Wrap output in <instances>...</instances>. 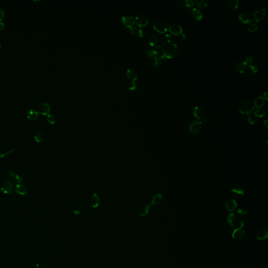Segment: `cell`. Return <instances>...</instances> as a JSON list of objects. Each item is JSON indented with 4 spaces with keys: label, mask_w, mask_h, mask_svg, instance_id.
<instances>
[{
    "label": "cell",
    "mask_w": 268,
    "mask_h": 268,
    "mask_svg": "<svg viewBox=\"0 0 268 268\" xmlns=\"http://www.w3.org/2000/svg\"><path fill=\"white\" fill-rule=\"evenodd\" d=\"M34 138L36 142L38 143H42L46 140V134L43 131H36L34 136Z\"/></svg>",
    "instance_id": "22"
},
{
    "label": "cell",
    "mask_w": 268,
    "mask_h": 268,
    "mask_svg": "<svg viewBox=\"0 0 268 268\" xmlns=\"http://www.w3.org/2000/svg\"><path fill=\"white\" fill-rule=\"evenodd\" d=\"M151 206L152 204L148 202L143 201L140 202L136 206V213L139 216H146L149 212Z\"/></svg>",
    "instance_id": "4"
},
{
    "label": "cell",
    "mask_w": 268,
    "mask_h": 268,
    "mask_svg": "<svg viewBox=\"0 0 268 268\" xmlns=\"http://www.w3.org/2000/svg\"><path fill=\"white\" fill-rule=\"evenodd\" d=\"M179 52V49L177 44L168 43L165 44L162 49V54L164 57L173 59L177 56Z\"/></svg>",
    "instance_id": "1"
},
{
    "label": "cell",
    "mask_w": 268,
    "mask_h": 268,
    "mask_svg": "<svg viewBox=\"0 0 268 268\" xmlns=\"http://www.w3.org/2000/svg\"><path fill=\"white\" fill-rule=\"evenodd\" d=\"M129 88L131 90H135L137 88V84L136 82H131L129 84Z\"/></svg>",
    "instance_id": "48"
},
{
    "label": "cell",
    "mask_w": 268,
    "mask_h": 268,
    "mask_svg": "<svg viewBox=\"0 0 268 268\" xmlns=\"http://www.w3.org/2000/svg\"><path fill=\"white\" fill-rule=\"evenodd\" d=\"M254 104L255 107H256L257 108H260L263 105H264V98L262 96H258V98H256V99L254 100Z\"/></svg>",
    "instance_id": "30"
},
{
    "label": "cell",
    "mask_w": 268,
    "mask_h": 268,
    "mask_svg": "<svg viewBox=\"0 0 268 268\" xmlns=\"http://www.w3.org/2000/svg\"><path fill=\"white\" fill-rule=\"evenodd\" d=\"M164 57L163 56H158L157 58L155 59L153 65L155 68H157L161 66L164 63Z\"/></svg>",
    "instance_id": "31"
},
{
    "label": "cell",
    "mask_w": 268,
    "mask_h": 268,
    "mask_svg": "<svg viewBox=\"0 0 268 268\" xmlns=\"http://www.w3.org/2000/svg\"><path fill=\"white\" fill-rule=\"evenodd\" d=\"M146 56L150 59H155L158 56V52L154 48H148L146 51Z\"/></svg>",
    "instance_id": "28"
},
{
    "label": "cell",
    "mask_w": 268,
    "mask_h": 268,
    "mask_svg": "<svg viewBox=\"0 0 268 268\" xmlns=\"http://www.w3.org/2000/svg\"><path fill=\"white\" fill-rule=\"evenodd\" d=\"M237 213L241 215H245L248 214V211L245 208H241L237 210Z\"/></svg>",
    "instance_id": "44"
},
{
    "label": "cell",
    "mask_w": 268,
    "mask_h": 268,
    "mask_svg": "<svg viewBox=\"0 0 268 268\" xmlns=\"http://www.w3.org/2000/svg\"><path fill=\"white\" fill-rule=\"evenodd\" d=\"M256 237L258 240H263L268 238V231L267 229H262L257 231L256 233Z\"/></svg>",
    "instance_id": "27"
},
{
    "label": "cell",
    "mask_w": 268,
    "mask_h": 268,
    "mask_svg": "<svg viewBox=\"0 0 268 268\" xmlns=\"http://www.w3.org/2000/svg\"><path fill=\"white\" fill-rule=\"evenodd\" d=\"M36 268H49V266L46 261L44 260H40L36 264Z\"/></svg>",
    "instance_id": "36"
},
{
    "label": "cell",
    "mask_w": 268,
    "mask_h": 268,
    "mask_svg": "<svg viewBox=\"0 0 268 268\" xmlns=\"http://www.w3.org/2000/svg\"><path fill=\"white\" fill-rule=\"evenodd\" d=\"M239 19L241 22L246 24H249L252 21V16L247 13H243L240 14L239 15Z\"/></svg>",
    "instance_id": "26"
},
{
    "label": "cell",
    "mask_w": 268,
    "mask_h": 268,
    "mask_svg": "<svg viewBox=\"0 0 268 268\" xmlns=\"http://www.w3.org/2000/svg\"><path fill=\"white\" fill-rule=\"evenodd\" d=\"M245 234V231L243 228H236L232 234V237L234 239L239 240L243 238Z\"/></svg>",
    "instance_id": "19"
},
{
    "label": "cell",
    "mask_w": 268,
    "mask_h": 268,
    "mask_svg": "<svg viewBox=\"0 0 268 268\" xmlns=\"http://www.w3.org/2000/svg\"><path fill=\"white\" fill-rule=\"evenodd\" d=\"M15 151H16V149L14 148V149H13L10 150H9V151H7V152H3V153L0 154V160H1L2 159L4 158V157H6L7 156H8L9 155H10V154L13 153V152H15Z\"/></svg>",
    "instance_id": "40"
},
{
    "label": "cell",
    "mask_w": 268,
    "mask_h": 268,
    "mask_svg": "<svg viewBox=\"0 0 268 268\" xmlns=\"http://www.w3.org/2000/svg\"><path fill=\"white\" fill-rule=\"evenodd\" d=\"M135 23L136 25L139 27H143L147 25L148 23V17L147 15L143 13H140L136 16L134 19Z\"/></svg>",
    "instance_id": "7"
},
{
    "label": "cell",
    "mask_w": 268,
    "mask_h": 268,
    "mask_svg": "<svg viewBox=\"0 0 268 268\" xmlns=\"http://www.w3.org/2000/svg\"><path fill=\"white\" fill-rule=\"evenodd\" d=\"M266 114V110L264 108H257L254 112V115L255 116L258 117H262Z\"/></svg>",
    "instance_id": "33"
},
{
    "label": "cell",
    "mask_w": 268,
    "mask_h": 268,
    "mask_svg": "<svg viewBox=\"0 0 268 268\" xmlns=\"http://www.w3.org/2000/svg\"><path fill=\"white\" fill-rule=\"evenodd\" d=\"M266 15V10L264 8H260L254 12L253 14L255 21L256 22L261 21L264 19Z\"/></svg>",
    "instance_id": "14"
},
{
    "label": "cell",
    "mask_w": 268,
    "mask_h": 268,
    "mask_svg": "<svg viewBox=\"0 0 268 268\" xmlns=\"http://www.w3.org/2000/svg\"><path fill=\"white\" fill-rule=\"evenodd\" d=\"M165 40L168 43H172L174 41V37L171 34H166L165 36Z\"/></svg>",
    "instance_id": "43"
},
{
    "label": "cell",
    "mask_w": 268,
    "mask_h": 268,
    "mask_svg": "<svg viewBox=\"0 0 268 268\" xmlns=\"http://www.w3.org/2000/svg\"><path fill=\"white\" fill-rule=\"evenodd\" d=\"M163 199V196L161 194L158 193L154 195L152 200V205H157L161 203Z\"/></svg>",
    "instance_id": "29"
},
{
    "label": "cell",
    "mask_w": 268,
    "mask_h": 268,
    "mask_svg": "<svg viewBox=\"0 0 268 268\" xmlns=\"http://www.w3.org/2000/svg\"><path fill=\"white\" fill-rule=\"evenodd\" d=\"M7 177L8 181H10L13 184H16V185L22 183L23 181V177L21 175L14 170L10 171L8 172Z\"/></svg>",
    "instance_id": "6"
},
{
    "label": "cell",
    "mask_w": 268,
    "mask_h": 268,
    "mask_svg": "<svg viewBox=\"0 0 268 268\" xmlns=\"http://www.w3.org/2000/svg\"><path fill=\"white\" fill-rule=\"evenodd\" d=\"M127 78L131 82H135L138 78V74L137 71L134 69H128L126 71Z\"/></svg>",
    "instance_id": "17"
},
{
    "label": "cell",
    "mask_w": 268,
    "mask_h": 268,
    "mask_svg": "<svg viewBox=\"0 0 268 268\" xmlns=\"http://www.w3.org/2000/svg\"><path fill=\"white\" fill-rule=\"evenodd\" d=\"M194 2L196 3V5L198 6V7H199V8H205L208 5V1H206L196 0Z\"/></svg>",
    "instance_id": "34"
},
{
    "label": "cell",
    "mask_w": 268,
    "mask_h": 268,
    "mask_svg": "<svg viewBox=\"0 0 268 268\" xmlns=\"http://www.w3.org/2000/svg\"><path fill=\"white\" fill-rule=\"evenodd\" d=\"M211 121V117L210 116V115L205 113L202 119L201 122L203 125H208V124L210 123Z\"/></svg>",
    "instance_id": "35"
},
{
    "label": "cell",
    "mask_w": 268,
    "mask_h": 268,
    "mask_svg": "<svg viewBox=\"0 0 268 268\" xmlns=\"http://www.w3.org/2000/svg\"><path fill=\"white\" fill-rule=\"evenodd\" d=\"M1 45L0 44V52H1Z\"/></svg>",
    "instance_id": "57"
},
{
    "label": "cell",
    "mask_w": 268,
    "mask_h": 268,
    "mask_svg": "<svg viewBox=\"0 0 268 268\" xmlns=\"http://www.w3.org/2000/svg\"><path fill=\"white\" fill-rule=\"evenodd\" d=\"M73 213H74L75 215H78V214H80V211H78V210H75V211H73Z\"/></svg>",
    "instance_id": "56"
},
{
    "label": "cell",
    "mask_w": 268,
    "mask_h": 268,
    "mask_svg": "<svg viewBox=\"0 0 268 268\" xmlns=\"http://www.w3.org/2000/svg\"><path fill=\"white\" fill-rule=\"evenodd\" d=\"M264 125L267 128H268V121H267V119H266L265 121H264Z\"/></svg>",
    "instance_id": "55"
},
{
    "label": "cell",
    "mask_w": 268,
    "mask_h": 268,
    "mask_svg": "<svg viewBox=\"0 0 268 268\" xmlns=\"http://www.w3.org/2000/svg\"><path fill=\"white\" fill-rule=\"evenodd\" d=\"M231 194L236 199H241L244 196V191L240 187H236L231 190Z\"/></svg>",
    "instance_id": "16"
},
{
    "label": "cell",
    "mask_w": 268,
    "mask_h": 268,
    "mask_svg": "<svg viewBox=\"0 0 268 268\" xmlns=\"http://www.w3.org/2000/svg\"><path fill=\"white\" fill-rule=\"evenodd\" d=\"M14 185L10 181H7L2 183L1 186V190L4 194H10L14 191Z\"/></svg>",
    "instance_id": "10"
},
{
    "label": "cell",
    "mask_w": 268,
    "mask_h": 268,
    "mask_svg": "<svg viewBox=\"0 0 268 268\" xmlns=\"http://www.w3.org/2000/svg\"><path fill=\"white\" fill-rule=\"evenodd\" d=\"M257 29H258V26L257 24L255 23L252 24L248 27V31L250 32H255L257 30Z\"/></svg>",
    "instance_id": "45"
},
{
    "label": "cell",
    "mask_w": 268,
    "mask_h": 268,
    "mask_svg": "<svg viewBox=\"0 0 268 268\" xmlns=\"http://www.w3.org/2000/svg\"><path fill=\"white\" fill-rule=\"evenodd\" d=\"M100 201L101 200L100 197L98 196L96 192H95L92 196H90L89 199L90 205L93 208H98L100 205Z\"/></svg>",
    "instance_id": "11"
},
{
    "label": "cell",
    "mask_w": 268,
    "mask_h": 268,
    "mask_svg": "<svg viewBox=\"0 0 268 268\" xmlns=\"http://www.w3.org/2000/svg\"><path fill=\"white\" fill-rule=\"evenodd\" d=\"M28 187L27 185L24 183H20L16 185V187L15 188V191L19 196H26L28 193Z\"/></svg>",
    "instance_id": "12"
},
{
    "label": "cell",
    "mask_w": 268,
    "mask_h": 268,
    "mask_svg": "<svg viewBox=\"0 0 268 268\" xmlns=\"http://www.w3.org/2000/svg\"><path fill=\"white\" fill-rule=\"evenodd\" d=\"M264 150L267 152L268 151V141L266 140L265 143H264Z\"/></svg>",
    "instance_id": "51"
},
{
    "label": "cell",
    "mask_w": 268,
    "mask_h": 268,
    "mask_svg": "<svg viewBox=\"0 0 268 268\" xmlns=\"http://www.w3.org/2000/svg\"><path fill=\"white\" fill-rule=\"evenodd\" d=\"M168 30L172 35H179L182 34V28L178 24H172L168 27Z\"/></svg>",
    "instance_id": "15"
},
{
    "label": "cell",
    "mask_w": 268,
    "mask_h": 268,
    "mask_svg": "<svg viewBox=\"0 0 268 268\" xmlns=\"http://www.w3.org/2000/svg\"><path fill=\"white\" fill-rule=\"evenodd\" d=\"M50 107L49 105L47 103H42L38 105V112L44 116L48 115L50 113Z\"/></svg>",
    "instance_id": "13"
},
{
    "label": "cell",
    "mask_w": 268,
    "mask_h": 268,
    "mask_svg": "<svg viewBox=\"0 0 268 268\" xmlns=\"http://www.w3.org/2000/svg\"><path fill=\"white\" fill-rule=\"evenodd\" d=\"M247 68L250 72H251L252 73H257L258 72V70H259L258 66L256 64L248 65V66H247Z\"/></svg>",
    "instance_id": "38"
},
{
    "label": "cell",
    "mask_w": 268,
    "mask_h": 268,
    "mask_svg": "<svg viewBox=\"0 0 268 268\" xmlns=\"http://www.w3.org/2000/svg\"><path fill=\"white\" fill-rule=\"evenodd\" d=\"M248 121H249V123L250 124L255 125V124L258 123V119L254 115L250 114L248 117Z\"/></svg>",
    "instance_id": "37"
},
{
    "label": "cell",
    "mask_w": 268,
    "mask_h": 268,
    "mask_svg": "<svg viewBox=\"0 0 268 268\" xmlns=\"http://www.w3.org/2000/svg\"><path fill=\"white\" fill-rule=\"evenodd\" d=\"M153 27L155 31L160 34L166 33L168 29L167 24L164 21L161 20L156 21L154 23Z\"/></svg>",
    "instance_id": "8"
},
{
    "label": "cell",
    "mask_w": 268,
    "mask_h": 268,
    "mask_svg": "<svg viewBox=\"0 0 268 268\" xmlns=\"http://www.w3.org/2000/svg\"><path fill=\"white\" fill-rule=\"evenodd\" d=\"M185 3L186 7H187L188 8H191L193 6L194 3L192 0H186L185 1Z\"/></svg>",
    "instance_id": "47"
},
{
    "label": "cell",
    "mask_w": 268,
    "mask_h": 268,
    "mask_svg": "<svg viewBox=\"0 0 268 268\" xmlns=\"http://www.w3.org/2000/svg\"><path fill=\"white\" fill-rule=\"evenodd\" d=\"M225 206L228 212H233L236 209L237 204L235 200L229 199L225 202Z\"/></svg>",
    "instance_id": "21"
},
{
    "label": "cell",
    "mask_w": 268,
    "mask_h": 268,
    "mask_svg": "<svg viewBox=\"0 0 268 268\" xmlns=\"http://www.w3.org/2000/svg\"><path fill=\"white\" fill-rule=\"evenodd\" d=\"M181 38L182 40H186L187 39V37H186V36L184 34H182L181 35Z\"/></svg>",
    "instance_id": "54"
},
{
    "label": "cell",
    "mask_w": 268,
    "mask_h": 268,
    "mask_svg": "<svg viewBox=\"0 0 268 268\" xmlns=\"http://www.w3.org/2000/svg\"><path fill=\"white\" fill-rule=\"evenodd\" d=\"M4 16H5V13L4 11L0 7V21H2L4 19Z\"/></svg>",
    "instance_id": "50"
},
{
    "label": "cell",
    "mask_w": 268,
    "mask_h": 268,
    "mask_svg": "<svg viewBox=\"0 0 268 268\" xmlns=\"http://www.w3.org/2000/svg\"><path fill=\"white\" fill-rule=\"evenodd\" d=\"M148 42L151 46L161 48L165 45L166 40L164 37L160 34H154L150 36Z\"/></svg>",
    "instance_id": "2"
},
{
    "label": "cell",
    "mask_w": 268,
    "mask_h": 268,
    "mask_svg": "<svg viewBox=\"0 0 268 268\" xmlns=\"http://www.w3.org/2000/svg\"><path fill=\"white\" fill-rule=\"evenodd\" d=\"M255 109L253 102L250 101H243L241 102L238 108L240 113L243 114L250 115L252 114Z\"/></svg>",
    "instance_id": "5"
},
{
    "label": "cell",
    "mask_w": 268,
    "mask_h": 268,
    "mask_svg": "<svg viewBox=\"0 0 268 268\" xmlns=\"http://www.w3.org/2000/svg\"><path fill=\"white\" fill-rule=\"evenodd\" d=\"M175 4L178 8H181V9H183L186 7L185 1H178L175 2Z\"/></svg>",
    "instance_id": "41"
},
{
    "label": "cell",
    "mask_w": 268,
    "mask_h": 268,
    "mask_svg": "<svg viewBox=\"0 0 268 268\" xmlns=\"http://www.w3.org/2000/svg\"><path fill=\"white\" fill-rule=\"evenodd\" d=\"M40 116V113L38 110L35 109H31L29 110L27 114V117L29 121L31 122H35L36 121Z\"/></svg>",
    "instance_id": "20"
},
{
    "label": "cell",
    "mask_w": 268,
    "mask_h": 268,
    "mask_svg": "<svg viewBox=\"0 0 268 268\" xmlns=\"http://www.w3.org/2000/svg\"><path fill=\"white\" fill-rule=\"evenodd\" d=\"M203 126L201 121H192L190 125V130L192 133H199L202 129Z\"/></svg>",
    "instance_id": "9"
},
{
    "label": "cell",
    "mask_w": 268,
    "mask_h": 268,
    "mask_svg": "<svg viewBox=\"0 0 268 268\" xmlns=\"http://www.w3.org/2000/svg\"><path fill=\"white\" fill-rule=\"evenodd\" d=\"M227 222L231 226L236 228H243L244 226L243 221L240 220L239 217L234 213L228 214L227 216Z\"/></svg>",
    "instance_id": "3"
},
{
    "label": "cell",
    "mask_w": 268,
    "mask_h": 268,
    "mask_svg": "<svg viewBox=\"0 0 268 268\" xmlns=\"http://www.w3.org/2000/svg\"><path fill=\"white\" fill-rule=\"evenodd\" d=\"M226 5L231 10H235L238 6V1L237 0H227Z\"/></svg>",
    "instance_id": "32"
},
{
    "label": "cell",
    "mask_w": 268,
    "mask_h": 268,
    "mask_svg": "<svg viewBox=\"0 0 268 268\" xmlns=\"http://www.w3.org/2000/svg\"><path fill=\"white\" fill-rule=\"evenodd\" d=\"M193 114L196 119H202L205 114V112L203 109L201 107L196 106L195 108H194Z\"/></svg>",
    "instance_id": "24"
},
{
    "label": "cell",
    "mask_w": 268,
    "mask_h": 268,
    "mask_svg": "<svg viewBox=\"0 0 268 268\" xmlns=\"http://www.w3.org/2000/svg\"><path fill=\"white\" fill-rule=\"evenodd\" d=\"M264 99L266 100H268V93L267 92H265L264 94Z\"/></svg>",
    "instance_id": "53"
},
{
    "label": "cell",
    "mask_w": 268,
    "mask_h": 268,
    "mask_svg": "<svg viewBox=\"0 0 268 268\" xmlns=\"http://www.w3.org/2000/svg\"><path fill=\"white\" fill-rule=\"evenodd\" d=\"M235 69L237 72L243 73L247 69V65L245 61H240L236 63L235 65Z\"/></svg>",
    "instance_id": "25"
},
{
    "label": "cell",
    "mask_w": 268,
    "mask_h": 268,
    "mask_svg": "<svg viewBox=\"0 0 268 268\" xmlns=\"http://www.w3.org/2000/svg\"><path fill=\"white\" fill-rule=\"evenodd\" d=\"M191 16L196 21H200L203 18V13L200 9L194 8L191 10Z\"/></svg>",
    "instance_id": "23"
},
{
    "label": "cell",
    "mask_w": 268,
    "mask_h": 268,
    "mask_svg": "<svg viewBox=\"0 0 268 268\" xmlns=\"http://www.w3.org/2000/svg\"><path fill=\"white\" fill-rule=\"evenodd\" d=\"M129 31L131 33L134 34H135V33H136V31H137V27H136V26H132L129 27Z\"/></svg>",
    "instance_id": "49"
},
{
    "label": "cell",
    "mask_w": 268,
    "mask_h": 268,
    "mask_svg": "<svg viewBox=\"0 0 268 268\" xmlns=\"http://www.w3.org/2000/svg\"><path fill=\"white\" fill-rule=\"evenodd\" d=\"M145 31L143 28H139L138 29H137L136 33L138 36H139V37H143V36L145 35Z\"/></svg>",
    "instance_id": "46"
},
{
    "label": "cell",
    "mask_w": 268,
    "mask_h": 268,
    "mask_svg": "<svg viewBox=\"0 0 268 268\" xmlns=\"http://www.w3.org/2000/svg\"><path fill=\"white\" fill-rule=\"evenodd\" d=\"M245 63H246V65H254L255 64V61L254 59V57L252 56L248 57L246 59Z\"/></svg>",
    "instance_id": "39"
},
{
    "label": "cell",
    "mask_w": 268,
    "mask_h": 268,
    "mask_svg": "<svg viewBox=\"0 0 268 268\" xmlns=\"http://www.w3.org/2000/svg\"><path fill=\"white\" fill-rule=\"evenodd\" d=\"M122 22H123L124 25H125L126 27H130L133 26L135 21L133 17L131 15H125L124 16L122 17Z\"/></svg>",
    "instance_id": "18"
},
{
    "label": "cell",
    "mask_w": 268,
    "mask_h": 268,
    "mask_svg": "<svg viewBox=\"0 0 268 268\" xmlns=\"http://www.w3.org/2000/svg\"><path fill=\"white\" fill-rule=\"evenodd\" d=\"M5 28V25H4V23L3 22H0V33H1L2 31H3Z\"/></svg>",
    "instance_id": "52"
},
{
    "label": "cell",
    "mask_w": 268,
    "mask_h": 268,
    "mask_svg": "<svg viewBox=\"0 0 268 268\" xmlns=\"http://www.w3.org/2000/svg\"><path fill=\"white\" fill-rule=\"evenodd\" d=\"M47 119V121H48L49 123L51 124H52V125L54 124V123H56V118L52 115H48Z\"/></svg>",
    "instance_id": "42"
}]
</instances>
